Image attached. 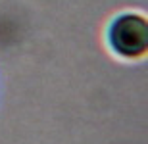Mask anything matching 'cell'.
<instances>
[{
    "instance_id": "cell-1",
    "label": "cell",
    "mask_w": 148,
    "mask_h": 144,
    "mask_svg": "<svg viewBox=\"0 0 148 144\" xmlns=\"http://www.w3.org/2000/svg\"><path fill=\"white\" fill-rule=\"evenodd\" d=\"M104 44L112 56L125 63H138L148 56V17L138 10H123L110 17Z\"/></svg>"
}]
</instances>
